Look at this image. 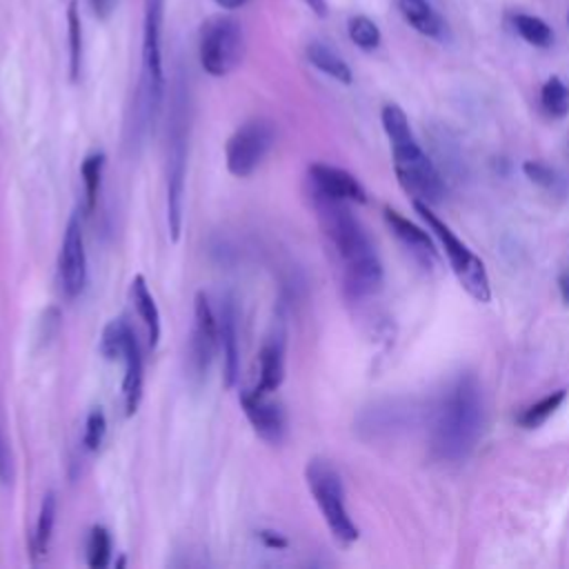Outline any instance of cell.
Returning a JSON list of instances; mask_svg holds the SVG:
<instances>
[{"mask_svg":"<svg viewBox=\"0 0 569 569\" xmlns=\"http://www.w3.org/2000/svg\"><path fill=\"white\" fill-rule=\"evenodd\" d=\"M53 522H56V493L49 491L42 498L38 522H36V533H33V551L40 553V556L47 553L51 531H53Z\"/></svg>","mask_w":569,"mask_h":569,"instance_id":"27","label":"cell"},{"mask_svg":"<svg viewBox=\"0 0 569 569\" xmlns=\"http://www.w3.org/2000/svg\"><path fill=\"white\" fill-rule=\"evenodd\" d=\"M413 209L420 213V218L429 224V229L433 231V236L438 238L440 247L445 249L449 264L458 278V282L462 284V289L478 302H489L491 300V284H489V276L487 269L482 264V260L451 231V227L447 222H442L427 202L422 200H413Z\"/></svg>","mask_w":569,"mask_h":569,"instance_id":"4","label":"cell"},{"mask_svg":"<svg viewBox=\"0 0 569 569\" xmlns=\"http://www.w3.org/2000/svg\"><path fill=\"white\" fill-rule=\"evenodd\" d=\"M313 200L322 229L342 260L345 291L351 298L376 293L382 284V264L367 231L347 209L345 200L329 198L320 191H313Z\"/></svg>","mask_w":569,"mask_h":569,"instance_id":"1","label":"cell"},{"mask_svg":"<svg viewBox=\"0 0 569 569\" xmlns=\"http://www.w3.org/2000/svg\"><path fill=\"white\" fill-rule=\"evenodd\" d=\"M307 60L322 73H327L329 78L342 82V84H351V69L349 64L325 42H309L307 44Z\"/></svg>","mask_w":569,"mask_h":569,"instance_id":"20","label":"cell"},{"mask_svg":"<svg viewBox=\"0 0 569 569\" xmlns=\"http://www.w3.org/2000/svg\"><path fill=\"white\" fill-rule=\"evenodd\" d=\"M558 289H560V296L562 300L569 305V269H565L558 278Z\"/></svg>","mask_w":569,"mask_h":569,"instance_id":"34","label":"cell"},{"mask_svg":"<svg viewBox=\"0 0 569 569\" xmlns=\"http://www.w3.org/2000/svg\"><path fill=\"white\" fill-rule=\"evenodd\" d=\"M193 338H191V362L196 373H207L213 353H216V345H218V320L207 302L204 293L196 296V305H193Z\"/></svg>","mask_w":569,"mask_h":569,"instance_id":"11","label":"cell"},{"mask_svg":"<svg viewBox=\"0 0 569 569\" xmlns=\"http://www.w3.org/2000/svg\"><path fill=\"white\" fill-rule=\"evenodd\" d=\"M284 376V349L280 340H271L260 351V380L258 389L262 393H269L280 387Z\"/></svg>","mask_w":569,"mask_h":569,"instance_id":"19","label":"cell"},{"mask_svg":"<svg viewBox=\"0 0 569 569\" xmlns=\"http://www.w3.org/2000/svg\"><path fill=\"white\" fill-rule=\"evenodd\" d=\"M111 556V540L104 527H93L91 536H89V545H87V562L93 569H102L107 567Z\"/></svg>","mask_w":569,"mask_h":569,"instance_id":"30","label":"cell"},{"mask_svg":"<svg viewBox=\"0 0 569 569\" xmlns=\"http://www.w3.org/2000/svg\"><path fill=\"white\" fill-rule=\"evenodd\" d=\"M218 342L222 347V376H224V385L233 387L238 380V369H240V360H238V331H236V309L233 302L227 300L220 309V318H218Z\"/></svg>","mask_w":569,"mask_h":569,"instance_id":"15","label":"cell"},{"mask_svg":"<svg viewBox=\"0 0 569 569\" xmlns=\"http://www.w3.org/2000/svg\"><path fill=\"white\" fill-rule=\"evenodd\" d=\"M522 171L531 182H536L538 187H542L545 191H549L553 196H567V191H569L567 176L540 160H527L522 164Z\"/></svg>","mask_w":569,"mask_h":569,"instance_id":"21","label":"cell"},{"mask_svg":"<svg viewBox=\"0 0 569 569\" xmlns=\"http://www.w3.org/2000/svg\"><path fill=\"white\" fill-rule=\"evenodd\" d=\"M349 29V38L356 47H360L362 51H373L380 44V29L378 24L367 18V16H353L347 24Z\"/></svg>","mask_w":569,"mask_h":569,"instance_id":"29","label":"cell"},{"mask_svg":"<svg viewBox=\"0 0 569 569\" xmlns=\"http://www.w3.org/2000/svg\"><path fill=\"white\" fill-rule=\"evenodd\" d=\"M385 220L389 224V229L393 231V236L413 253V258H418L425 267L433 264L438 260L436 247L431 242V238L427 236V231H422L420 227H416L411 220H407L405 216H400L396 209L385 207Z\"/></svg>","mask_w":569,"mask_h":569,"instance_id":"14","label":"cell"},{"mask_svg":"<svg viewBox=\"0 0 569 569\" xmlns=\"http://www.w3.org/2000/svg\"><path fill=\"white\" fill-rule=\"evenodd\" d=\"M240 402L256 433L267 442L278 445L284 436V413L280 405L267 400L262 391H244L240 396Z\"/></svg>","mask_w":569,"mask_h":569,"instance_id":"12","label":"cell"},{"mask_svg":"<svg viewBox=\"0 0 569 569\" xmlns=\"http://www.w3.org/2000/svg\"><path fill=\"white\" fill-rule=\"evenodd\" d=\"M133 331L129 329V325L124 320H111L104 331H102V340H100V351L104 358L113 360V358H122L124 349L131 340Z\"/></svg>","mask_w":569,"mask_h":569,"instance_id":"25","label":"cell"},{"mask_svg":"<svg viewBox=\"0 0 569 569\" xmlns=\"http://www.w3.org/2000/svg\"><path fill=\"white\" fill-rule=\"evenodd\" d=\"M309 178L313 182V191H320L329 198L345 200V202H367V191L345 169L316 162L309 167Z\"/></svg>","mask_w":569,"mask_h":569,"instance_id":"13","label":"cell"},{"mask_svg":"<svg viewBox=\"0 0 569 569\" xmlns=\"http://www.w3.org/2000/svg\"><path fill=\"white\" fill-rule=\"evenodd\" d=\"M380 120L391 142L393 169L400 187L413 200H422L427 204L440 202L445 196V180L413 138L405 111L398 104L389 102L382 107Z\"/></svg>","mask_w":569,"mask_h":569,"instance_id":"3","label":"cell"},{"mask_svg":"<svg viewBox=\"0 0 569 569\" xmlns=\"http://www.w3.org/2000/svg\"><path fill=\"white\" fill-rule=\"evenodd\" d=\"M67 24H69V71H71V80H78L80 64H82V24H80L76 0H71L67 7Z\"/></svg>","mask_w":569,"mask_h":569,"instance_id":"26","label":"cell"},{"mask_svg":"<svg viewBox=\"0 0 569 569\" xmlns=\"http://www.w3.org/2000/svg\"><path fill=\"white\" fill-rule=\"evenodd\" d=\"M122 358H124V380H122L124 411H127V416H133L138 411V405L142 398V353H140L136 333L131 336Z\"/></svg>","mask_w":569,"mask_h":569,"instance_id":"16","label":"cell"},{"mask_svg":"<svg viewBox=\"0 0 569 569\" xmlns=\"http://www.w3.org/2000/svg\"><path fill=\"white\" fill-rule=\"evenodd\" d=\"M565 398H567L565 389H558V391L540 398L538 402H533L527 409H522V413L516 418L518 425L525 427V429H538L547 418H551L556 413V409L562 405Z\"/></svg>","mask_w":569,"mask_h":569,"instance_id":"23","label":"cell"},{"mask_svg":"<svg viewBox=\"0 0 569 569\" xmlns=\"http://www.w3.org/2000/svg\"><path fill=\"white\" fill-rule=\"evenodd\" d=\"M184 133L180 124L173 127L171 144H169V164H167V218L171 238L178 240L180 224H182V196H184Z\"/></svg>","mask_w":569,"mask_h":569,"instance_id":"10","label":"cell"},{"mask_svg":"<svg viewBox=\"0 0 569 569\" xmlns=\"http://www.w3.org/2000/svg\"><path fill=\"white\" fill-rule=\"evenodd\" d=\"M307 7L318 16V18H327L329 13V7H327V0H305Z\"/></svg>","mask_w":569,"mask_h":569,"instance_id":"33","label":"cell"},{"mask_svg":"<svg viewBox=\"0 0 569 569\" xmlns=\"http://www.w3.org/2000/svg\"><path fill=\"white\" fill-rule=\"evenodd\" d=\"M244 51V36L242 27L231 16H213L202 24L200 31V64L202 69L213 76L222 78L231 73Z\"/></svg>","mask_w":569,"mask_h":569,"instance_id":"6","label":"cell"},{"mask_svg":"<svg viewBox=\"0 0 569 569\" xmlns=\"http://www.w3.org/2000/svg\"><path fill=\"white\" fill-rule=\"evenodd\" d=\"M9 478V460H7V451H4V445L0 440V480L7 482Z\"/></svg>","mask_w":569,"mask_h":569,"instance_id":"35","label":"cell"},{"mask_svg":"<svg viewBox=\"0 0 569 569\" xmlns=\"http://www.w3.org/2000/svg\"><path fill=\"white\" fill-rule=\"evenodd\" d=\"M273 144V127L267 120H249L227 140V169L238 176H251Z\"/></svg>","mask_w":569,"mask_h":569,"instance_id":"8","label":"cell"},{"mask_svg":"<svg viewBox=\"0 0 569 569\" xmlns=\"http://www.w3.org/2000/svg\"><path fill=\"white\" fill-rule=\"evenodd\" d=\"M398 9L418 33L429 38H442L445 24L427 0H398Z\"/></svg>","mask_w":569,"mask_h":569,"instance_id":"18","label":"cell"},{"mask_svg":"<svg viewBox=\"0 0 569 569\" xmlns=\"http://www.w3.org/2000/svg\"><path fill=\"white\" fill-rule=\"evenodd\" d=\"M162 16L164 0H144L142 22V100L149 113H153L162 98Z\"/></svg>","mask_w":569,"mask_h":569,"instance_id":"7","label":"cell"},{"mask_svg":"<svg viewBox=\"0 0 569 569\" xmlns=\"http://www.w3.org/2000/svg\"><path fill=\"white\" fill-rule=\"evenodd\" d=\"M220 9H240L242 4H247V0H213Z\"/></svg>","mask_w":569,"mask_h":569,"instance_id":"37","label":"cell"},{"mask_svg":"<svg viewBox=\"0 0 569 569\" xmlns=\"http://www.w3.org/2000/svg\"><path fill=\"white\" fill-rule=\"evenodd\" d=\"M307 485L309 491L316 500V505L322 511V518L333 533V538L340 545H351L358 538V527L349 518V511L345 507V491H342V480L338 471L331 467V462L322 458L309 460L307 469Z\"/></svg>","mask_w":569,"mask_h":569,"instance_id":"5","label":"cell"},{"mask_svg":"<svg viewBox=\"0 0 569 569\" xmlns=\"http://www.w3.org/2000/svg\"><path fill=\"white\" fill-rule=\"evenodd\" d=\"M91 7L96 11V16L104 18L111 11V0H91Z\"/></svg>","mask_w":569,"mask_h":569,"instance_id":"36","label":"cell"},{"mask_svg":"<svg viewBox=\"0 0 569 569\" xmlns=\"http://www.w3.org/2000/svg\"><path fill=\"white\" fill-rule=\"evenodd\" d=\"M567 20H569V16H567Z\"/></svg>","mask_w":569,"mask_h":569,"instance_id":"38","label":"cell"},{"mask_svg":"<svg viewBox=\"0 0 569 569\" xmlns=\"http://www.w3.org/2000/svg\"><path fill=\"white\" fill-rule=\"evenodd\" d=\"M482 433V398L473 373H460L442 393L431 420V453L438 460H465Z\"/></svg>","mask_w":569,"mask_h":569,"instance_id":"2","label":"cell"},{"mask_svg":"<svg viewBox=\"0 0 569 569\" xmlns=\"http://www.w3.org/2000/svg\"><path fill=\"white\" fill-rule=\"evenodd\" d=\"M102 167H104V153H91L82 162V182H84V196H87V209L89 211L98 202L100 182H102Z\"/></svg>","mask_w":569,"mask_h":569,"instance_id":"28","label":"cell"},{"mask_svg":"<svg viewBox=\"0 0 569 569\" xmlns=\"http://www.w3.org/2000/svg\"><path fill=\"white\" fill-rule=\"evenodd\" d=\"M540 104L547 116L565 118L569 113V87L558 76H551L540 89Z\"/></svg>","mask_w":569,"mask_h":569,"instance_id":"24","label":"cell"},{"mask_svg":"<svg viewBox=\"0 0 569 569\" xmlns=\"http://www.w3.org/2000/svg\"><path fill=\"white\" fill-rule=\"evenodd\" d=\"M258 536L262 538V542H264L267 547H284V545H287V540H284L280 533H273V531H260Z\"/></svg>","mask_w":569,"mask_h":569,"instance_id":"32","label":"cell"},{"mask_svg":"<svg viewBox=\"0 0 569 569\" xmlns=\"http://www.w3.org/2000/svg\"><path fill=\"white\" fill-rule=\"evenodd\" d=\"M58 273L62 291L69 298H76L84 289L87 280V253H84V236L78 213H73L67 222L60 258H58Z\"/></svg>","mask_w":569,"mask_h":569,"instance_id":"9","label":"cell"},{"mask_svg":"<svg viewBox=\"0 0 569 569\" xmlns=\"http://www.w3.org/2000/svg\"><path fill=\"white\" fill-rule=\"evenodd\" d=\"M129 293H131V300H133V305H136V309H138V316L142 318V322H144V327H147L149 347L156 349L158 338H160V313H158L156 300H153V296H151V291H149V287H147V282H144L142 276H136V278L131 280Z\"/></svg>","mask_w":569,"mask_h":569,"instance_id":"17","label":"cell"},{"mask_svg":"<svg viewBox=\"0 0 569 569\" xmlns=\"http://www.w3.org/2000/svg\"><path fill=\"white\" fill-rule=\"evenodd\" d=\"M513 27L518 31V36L533 44V47H540V49H547L551 42H553V31L551 27L538 18V16H531V13H516L513 16Z\"/></svg>","mask_w":569,"mask_h":569,"instance_id":"22","label":"cell"},{"mask_svg":"<svg viewBox=\"0 0 569 569\" xmlns=\"http://www.w3.org/2000/svg\"><path fill=\"white\" fill-rule=\"evenodd\" d=\"M104 433H107L104 413L100 409H93L89 413V418H87V429H84V445H87V449L96 451L102 445Z\"/></svg>","mask_w":569,"mask_h":569,"instance_id":"31","label":"cell"}]
</instances>
